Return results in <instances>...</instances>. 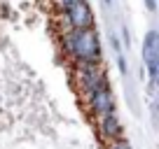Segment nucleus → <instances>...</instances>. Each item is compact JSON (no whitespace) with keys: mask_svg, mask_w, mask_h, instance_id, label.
Masks as SVG:
<instances>
[{"mask_svg":"<svg viewBox=\"0 0 159 149\" xmlns=\"http://www.w3.org/2000/svg\"><path fill=\"white\" fill-rule=\"evenodd\" d=\"M68 56L75 61V65L82 63H101L103 51H101V40L98 33L94 28H84V30H68L61 35Z\"/></svg>","mask_w":159,"mask_h":149,"instance_id":"1","label":"nucleus"},{"mask_svg":"<svg viewBox=\"0 0 159 149\" xmlns=\"http://www.w3.org/2000/svg\"><path fill=\"white\" fill-rule=\"evenodd\" d=\"M75 84L82 93H89V91L98 89L101 84H108V77H105V68H101V63H82L75 65L73 70Z\"/></svg>","mask_w":159,"mask_h":149,"instance_id":"2","label":"nucleus"},{"mask_svg":"<svg viewBox=\"0 0 159 149\" xmlns=\"http://www.w3.org/2000/svg\"><path fill=\"white\" fill-rule=\"evenodd\" d=\"M143 61L148 65V74H150V84L152 89L157 86L159 79V33L150 30L143 40Z\"/></svg>","mask_w":159,"mask_h":149,"instance_id":"3","label":"nucleus"},{"mask_svg":"<svg viewBox=\"0 0 159 149\" xmlns=\"http://www.w3.org/2000/svg\"><path fill=\"white\" fill-rule=\"evenodd\" d=\"M87 103H89V109L94 117H105V114H115V96L110 91L108 84H101L98 89L89 91L87 93Z\"/></svg>","mask_w":159,"mask_h":149,"instance_id":"4","label":"nucleus"},{"mask_svg":"<svg viewBox=\"0 0 159 149\" xmlns=\"http://www.w3.org/2000/svg\"><path fill=\"white\" fill-rule=\"evenodd\" d=\"M66 21H68L70 30H84V28H94V12H91L87 0H77L68 10L63 12Z\"/></svg>","mask_w":159,"mask_h":149,"instance_id":"5","label":"nucleus"},{"mask_svg":"<svg viewBox=\"0 0 159 149\" xmlns=\"http://www.w3.org/2000/svg\"><path fill=\"white\" fill-rule=\"evenodd\" d=\"M98 130L101 135H103L108 142H117V140H122V124H119V119L115 114H105L98 119Z\"/></svg>","mask_w":159,"mask_h":149,"instance_id":"6","label":"nucleus"},{"mask_svg":"<svg viewBox=\"0 0 159 149\" xmlns=\"http://www.w3.org/2000/svg\"><path fill=\"white\" fill-rule=\"evenodd\" d=\"M73 2H77V0H54V5L59 7L61 12H66V10H68L70 5H73Z\"/></svg>","mask_w":159,"mask_h":149,"instance_id":"7","label":"nucleus"},{"mask_svg":"<svg viewBox=\"0 0 159 149\" xmlns=\"http://www.w3.org/2000/svg\"><path fill=\"white\" fill-rule=\"evenodd\" d=\"M110 149H131V144H129V142H124V140H117V142L110 144Z\"/></svg>","mask_w":159,"mask_h":149,"instance_id":"8","label":"nucleus"},{"mask_svg":"<svg viewBox=\"0 0 159 149\" xmlns=\"http://www.w3.org/2000/svg\"><path fill=\"white\" fill-rule=\"evenodd\" d=\"M117 65H119V70H122V74H126V61H124V56H117Z\"/></svg>","mask_w":159,"mask_h":149,"instance_id":"9","label":"nucleus"},{"mask_svg":"<svg viewBox=\"0 0 159 149\" xmlns=\"http://www.w3.org/2000/svg\"><path fill=\"white\" fill-rule=\"evenodd\" d=\"M145 7H148L150 12H154L157 10V0H145Z\"/></svg>","mask_w":159,"mask_h":149,"instance_id":"10","label":"nucleus"},{"mask_svg":"<svg viewBox=\"0 0 159 149\" xmlns=\"http://www.w3.org/2000/svg\"><path fill=\"white\" fill-rule=\"evenodd\" d=\"M103 2H105V5H110V2H112V0H103Z\"/></svg>","mask_w":159,"mask_h":149,"instance_id":"11","label":"nucleus"}]
</instances>
